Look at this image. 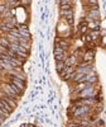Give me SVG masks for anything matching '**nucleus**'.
Listing matches in <instances>:
<instances>
[{"instance_id": "obj_11", "label": "nucleus", "mask_w": 106, "mask_h": 127, "mask_svg": "<svg viewBox=\"0 0 106 127\" xmlns=\"http://www.w3.org/2000/svg\"><path fill=\"white\" fill-rule=\"evenodd\" d=\"M66 20H67V22H68V24H73V17L66 18Z\"/></svg>"}, {"instance_id": "obj_3", "label": "nucleus", "mask_w": 106, "mask_h": 127, "mask_svg": "<svg viewBox=\"0 0 106 127\" xmlns=\"http://www.w3.org/2000/svg\"><path fill=\"white\" fill-rule=\"evenodd\" d=\"M93 55H95V52L92 50H87L86 52H85V55L82 56V59H83V61L86 62V64H88L90 61L93 60Z\"/></svg>"}, {"instance_id": "obj_10", "label": "nucleus", "mask_w": 106, "mask_h": 127, "mask_svg": "<svg viewBox=\"0 0 106 127\" xmlns=\"http://www.w3.org/2000/svg\"><path fill=\"white\" fill-rule=\"evenodd\" d=\"M99 31H92L91 32V34H90V37H91V39H96L97 37H99Z\"/></svg>"}, {"instance_id": "obj_8", "label": "nucleus", "mask_w": 106, "mask_h": 127, "mask_svg": "<svg viewBox=\"0 0 106 127\" xmlns=\"http://www.w3.org/2000/svg\"><path fill=\"white\" fill-rule=\"evenodd\" d=\"M61 14H62V15H65L66 18L73 17V13H72V10H61Z\"/></svg>"}, {"instance_id": "obj_6", "label": "nucleus", "mask_w": 106, "mask_h": 127, "mask_svg": "<svg viewBox=\"0 0 106 127\" xmlns=\"http://www.w3.org/2000/svg\"><path fill=\"white\" fill-rule=\"evenodd\" d=\"M61 10H71V3L70 1H61Z\"/></svg>"}, {"instance_id": "obj_9", "label": "nucleus", "mask_w": 106, "mask_h": 127, "mask_svg": "<svg viewBox=\"0 0 106 127\" xmlns=\"http://www.w3.org/2000/svg\"><path fill=\"white\" fill-rule=\"evenodd\" d=\"M65 67H66V65H65V62H63V61H58V62H57V71L61 72Z\"/></svg>"}, {"instance_id": "obj_4", "label": "nucleus", "mask_w": 106, "mask_h": 127, "mask_svg": "<svg viewBox=\"0 0 106 127\" xmlns=\"http://www.w3.org/2000/svg\"><path fill=\"white\" fill-rule=\"evenodd\" d=\"M0 46H3V47H5V48H9V46H10L9 41H8L6 37H5V34L0 37Z\"/></svg>"}, {"instance_id": "obj_7", "label": "nucleus", "mask_w": 106, "mask_h": 127, "mask_svg": "<svg viewBox=\"0 0 106 127\" xmlns=\"http://www.w3.org/2000/svg\"><path fill=\"white\" fill-rule=\"evenodd\" d=\"M19 4H20L19 1H13V0H8V1H5L6 8H10V6H17V5H19Z\"/></svg>"}, {"instance_id": "obj_5", "label": "nucleus", "mask_w": 106, "mask_h": 127, "mask_svg": "<svg viewBox=\"0 0 106 127\" xmlns=\"http://www.w3.org/2000/svg\"><path fill=\"white\" fill-rule=\"evenodd\" d=\"M59 55H66V51L56 45V47H54V56H59Z\"/></svg>"}, {"instance_id": "obj_2", "label": "nucleus", "mask_w": 106, "mask_h": 127, "mask_svg": "<svg viewBox=\"0 0 106 127\" xmlns=\"http://www.w3.org/2000/svg\"><path fill=\"white\" fill-rule=\"evenodd\" d=\"M99 9H90L88 12V15H87V20H90V22H92V20H95V22H97L99 20Z\"/></svg>"}, {"instance_id": "obj_1", "label": "nucleus", "mask_w": 106, "mask_h": 127, "mask_svg": "<svg viewBox=\"0 0 106 127\" xmlns=\"http://www.w3.org/2000/svg\"><path fill=\"white\" fill-rule=\"evenodd\" d=\"M0 89H1V92H3V94H5V95H8V97H10L12 99H14V100H17L18 99V93L13 89V87L10 85V84H1L0 85Z\"/></svg>"}]
</instances>
